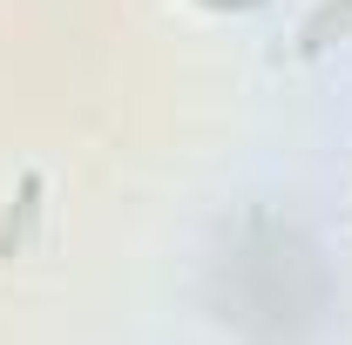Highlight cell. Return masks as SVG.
I'll return each instance as SVG.
<instances>
[{
  "label": "cell",
  "instance_id": "obj_1",
  "mask_svg": "<svg viewBox=\"0 0 352 345\" xmlns=\"http://www.w3.org/2000/svg\"><path fill=\"white\" fill-rule=\"evenodd\" d=\"M34 197H41V183L28 176V183H21V203L7 210V223H0V258H14V223H28V216H34Z\"/></svg>",
  "mask_w": 352,
  "mask_h": 345
}]
</instances>
